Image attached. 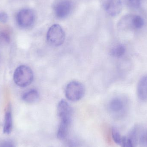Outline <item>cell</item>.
<instances>
[{"mask_svg": "<svg viewBox=\"0 0 147 147\" xmlns=\"http://www.w3.org/2000/svg\"><path fill=\"white\" fill-rule=\"evenodd\" d=\"M34 79V74L32 69L26 65L19 66L15 71L13 80L15 84L21 87L30 85Z\"/></svg>", "mask_w": 147, "mask_h": 147, "instance_id": "cell-1", "label": "cell"}, {"mask_svg": "<svg viewBox=\"0 0 147 147\" xmlns=\"http://www.w3.org/2000/svg\"><path fill=\"white\" fill-rule=\"evenodd\" d=\"M47 40L52 46L62 45L65 39V34L62 27L58 24L52 25L47 31Z\"/></svg>", "mask_w": 147, "mask_h": 147, "instance_id": "cell-2", "label": "cell"}, {"mask_svg": "<svg viewBox=\"0 0 147 147\" xmlns=\"http://www.w3.org/2000/svg\"><path fill=\"white\" fill-rule=\"evenodd\" d=\"M84 86L79 81H71L67 84L65 88V96L68 100L72 102L80 100L84 97Z\"/></svg>", "mask_w": 147, "mask_h": 147, "instance_id": "cell-3", "label": "cell"}, {"mask_svg": "<svg viewBox=\"0 0 147 147\" xmlns=\"http://www.w3.org/2000/svg\"><path fill=\"white\" fill-rule=\"evenodd\" d=\"M57 114L60 119L59 125L70 127L72 119V111L66 100L62 99L59 103Z\"/></svg>", "mask_w": 147, "mask_h": 147, "instance_id": "cell-4", "label": "cell"}, {"mask_svg": "<svg viewBox=\"0 0 147 147\" xmlns=\"http://www.w3.org/2000/svg\"><path fill=\"white\" fill-rule=\"evenodd\" d=\"M16 21L20 27L24 28L30 27L34 22V13L29 9H22L17 13Z\"/></svg>", "mask_w": 147, "mask_h": 147, "instance_id": "cell-5", "label": "cell"}, {"mask_svg": "<svg viewBox=\"0 0 147 147\" xmlns=\"http://www.w3.org/2000/svg\"><path fill=\"white\" fill-rule=\"evenodd\" d=\"M72 4L70 0H59L53 7L57 18L62 19L67 17L72 9Z\"/></svg>", "mask_w": 147, "mask_h": 147, "instance_id": "cell-6", "label": "cell"}, {"mask_svg": "<svg viewBox=\"0 0 147 147\" xmlns=\"http://www.w3.org/2000/svg\"><path fill=\"white\" fill-rule=\"evenodd\" d=\"M126 101L121 97H116L110 102L109 108L110 111L114 114L122 116L125 114L127 108Z\"/></svg>", "mask_w": 147, "mask_h": 147, "instance_id": "cell-7", "label": "cell"}, {"mask_svg": "<svg viewBox=\"0 0 147 147\" xmlns=\"http://www.w3.org/2000/svg\"><path fill=\"white\" fill-rule=\"evenodd\" d=\"M104 7L108 14L111 16H116L121 11L122 2L121 0H105Z\"/></svg>", "mask_w": 147, "mask_h": 147, "instance_id": "cell-8", "label": "cell"}, {"mask_svg": "<svg viewBox=\"0 0 147 147\" xmlns=\"http://www.w3.org/2000/svg\"><path fill=\"white\" fill-rule=\"evenodd\" d=\"M13 128V119L12 110L10 106H8L6 109L4 115L3 122V132L5 134H11Z\"/></svg>", "mask_w": 147, "mask_h": 147, "instance_id": "cell-9", "label": "cell"}, {"mask_svg": "<svg viewBox=\"0 0 147 147\" xmlns=\"http://www.w3.org/2000/svg\"><path fill=\"white\" fill-rule=\"evenodd\" d=\"M137 95L140 100H147V75L141 78L137 85Z\"/></svg>", "mask_w": 147, "mask_h": 147, "instance_id": "cell-10", "label": "cell"}, {"mask_svg": "<svg viewBox=\"0 0 147 147\" xmlns=\"http://www.w3.org/2000/svg\"><path fill=\"white\" fill-rule=\"evenodd\" d=\"M39 98V93L37 90L31 89L23 94L22 99L28 103H34L38 101Z\"/></svg>", "mask_w": 147, "mask_h": 147, "instance_id": "cell-11", "label": "cell"}, {"mask_svg": "<svg viewBox=\"0 0 147 147\" xmlns=\"http://www.w3.org/2000/svg\"><path fill=\"white\" fill-rule=\"evenodd\" d=\"M126 47L123 45H117L111 50L110 53L112 57L116 58L122 57L126 52Z\"/></svg>", "mask_w": 147, "mask_h": 147, "instance_id": "cell-12", "label": "cell"}, {"mask_svg": "<svg viewBox=\"0 0 147 147\" xmlns=\"http://www.w3.org/2000/svg\"><path fill=\"white\" fill-rule=\"evenodd\" d=\"M138 143L141 147H147V130L141 129Z\"/></svg>", "mask_w": 147, "mask_h": 147, "instance_id": "cell-13", "label": "cell"}, {"mask_svg": "<svg viewBox=\"0 0 147 147\" xmlns=\"http://www.w3.org/2000/svg\"><path fill=\"white\" fill-rule=\"evenodd\" d=\"M119 145L121 147H136V146L135 143L128 136H123Z\"/></svg>", "mask_w": 147, "mask_h": 147, "instance_id": "cell-14", "label": "cell"}, {"mask_svg": "<svg viewBox=\"0 0 147 147\" xmlns=\"http://www.w3.org/2000/svg\"><path fill=\"white\" fill-rule=\"evenodd\" d=\"M124 3L129 8L137 9L140 7L141 0H124Z\"/></svg>", "mask_w": 147, "mask_h": 147, "instance_id": "cell-15", "label": "cell"}, {"mask_svg": "<svg viewBox=\"0 0 147 147\" xmlns=\"http://www.w3.org/2000/svg\"><path fill=\"white\" fill-rule=\"evenodd\" d=\"M111 135H112V139L114 141L117 145H120L123 136L121 135V134L117 130V129L115 127L112 128L111 130Z\"/></svg>", "mask_w": 147, "mask_h": 147, "instance_id": "cell-16", "label": "cell"}, {"mask_svg": "<svg viewBox=\"0 0 147 147\" xmlns=\"http://www.w3.org/2000/svg\"><path fill=\"white\" fill-rule=\"evenodd\" d=\"M0 147H15V145L11 140H4L0 141Z\"/></svg>", "mask_w": 147, "mask_h": 147, "instance_id": "cell-17", "label": "cell"}, {"mask_svg": "<svg viewBox=\"0 0 147 147\" xmlns=\"http://www.w3.org/2000/svg\"><path fill=\"white\" fill-rule=\"evenodd\" d=\"M66 147H79V144L78 142L74 140H69L67 142Z\"/></svg>", "mask_w": 147, "mask_h": 147, "instance_id": "cell-18", "label": "cell"}, {"mask_svg": "<svg viewBox=\"0 0 147 147\" xmlns=\"http://www.w3.org/2000/svg\"><path fill=\"white\" fill-rule=\"evenodd\" d=\"M7 15L5 12H1L0 13V21L3 23H5L7 21Z\"/></svg>", "mask_w": 147, "mask_h": 147, "instance_id": "cell-19", "label": "cell"}]
</instances>
